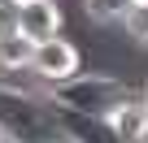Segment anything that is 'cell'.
I'll return each mask as SVG.
<instances>
[{"mask_svg": "<svg viewBox=\"0 0 148 143\" xmlns=\"http://www.w3.org/2000/svg\"><path fill=\"white\" fill-rule=\"evenodd\" d=\"M139 91L118 78V74H74L70 83L52 87L48 91V104L52 108H65V113H83V117H113L126 100H135Z\"/></svg>", "mask_w": 148, "mask_h": 143, "instance_id": "6da1fadb", "label": "cell"}, {"mask_svg": "<svg viewBox=\"0 0 148 143\" xmlns=\"http://www.w3.org/2000/svg\"><path fill=\"white\" fill-rule=\"evenodd\" d=\"M31 74H35L48 91H52V87L70 83L74 74H83V56H79V48H74L65 35H57V39H48V43H35Z\"/></svg>", "mask_w": 148, "mask_h": 143, "instance_id": "7a4b0ae2", "label": "cell"}, {"mask_svg": "<svg viewBox=\"0 0 148 143\" xmlns=\"http://www.w3.org/2000/svg\"><path fill=\"white\" fill-rule=\"evenodd\" d=\"M31 43H48L61 35V5L57 0H22V26Z\"/></svg>", "mask_w": 148, "mask_h": 143, "instance_id": "3957f363", "label": "cell"}, {"mask_svg": "<svg viewBox=\"0 0 148 143\" xmlns=\"http://www.w3.org/2000/svg\"><path fill=\"white\" fill-rule=\"evenodd\" d=\"M57 134L65 143H118L109 117H83V113H65V108H57Z\"/></svg>", "mask_w": 148, "mask_h": 143, "instance_id": "277c9868", "label": "cell"}, {"mask_svg": "<svg viewBox=\"0 0 148 143\" xmlns=\"http://www.w3.org/2000/svg\"><path fill=\"white\" fill-rule=\"evenodd\" d=\"M109 126H113L118 143H148V104H144V96L126 100V104L109 117Z\"/></svg>", "mask_w": 148, "mask_h": 143, "instance_id": "5b68a950", "label": "cell"}, {"mask_svg": "<svg viewBox=\"0 0 148 143\" xmlns=\"http://www.w3.org/2000/svg\"><path fill=\"white\" fill-rule=\"evenodd\" d=\"M35 61V43L13 30V35H0V78H13V74H26Z\"/></svg>", "mask_w": 148, "mask_h": 143, "instance_id": "8992f818", "label": "cell"}, {"mask_svg": "<svg viewBox=\"0 0 148 143\" xmlns=\"http://www.w3.org/2000/svg\"><path fill=\"white\" fill-rule=\"evenodd\" d=\"M135 0H83V18L87 22H122Z\"/></svg>", "mask_w": 148, "mask_h": 143, "instance_id": "52a82bcc", "label": "cell"}, {"mask_svg": "<svg viewBox=\"0 0 148 143\" xmlns=\"http://www.w3.org/2000/svg\"><path fill=\"white\" fill-rule=\"evenodd\" d=\"M122 30H126L135 43H144V48H148V0H144V5H131V9H126Z\"/></svg>", "mask_w": 148, "mask_h": 143, "instance_id": "ba28073f", "label": "cell"}, {"mask_svg": "<svg viewBox=\"0 0 148 143\" xmlns=\"http://www.w3.org/2000/svg\"><path fill=\"white\" fill-rule=\"evenodd\" d=\"M22 26V0H0V35H13Z\"/></svg>", "mask_w": 148, "mask_h": 143, "instance_id": "9c48e42d", "label": "cell"}, {"mask_svg": "<svg viewBox=\"0 0 148 143\" xmlns=\"http://www.w3.org/2000/svg\"><path fill=\"white\" fill-rule=\"evenodd\" d=\"M0 143H18V139H13V134H5V139H0Z\"/></svg>", "mask_w": 148, "mask_h": 143, "instance_id": "30bf717a", "label": "cell"}, {"mask_svg": "<svg viewBox=\"0 0 148 143\" xmlns=\"http://www.w3.org/2000/svg\"><path fill=\"white\" fill-rule=\"evenodd\" d=\"M139 96H144V104H148V83H144V91H139Z\"/></svg>", "mask_w": 148, "mask_h": 143, "instance_id": "8fae6325", "label": "cell"}, {"mask_svg": "<svg viewBox=\"0 0 148 143\" xmlns=\"http://www.w3.org/2000/svg\"><path fill=\"white\" fill-rule=\"evenodd\" d=\"M0 139H5V126H0Z\"/></svg>", "mask_w": 148, "mask_h": 143, "instance_id": "7c38bea8", "label": "cell"}]
</instances>
